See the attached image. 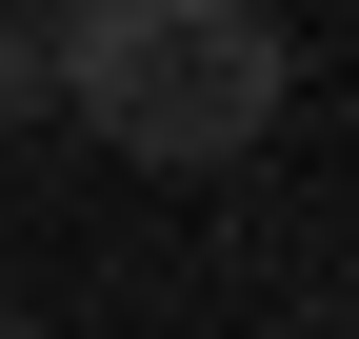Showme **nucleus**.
<instances>
[{"label": "nucleus", "mask_w": 359, "mask_h": 339, "mask_svg": "<svg viewBox=\"0 0 359 339\" xmlns=\"http://www.w3.org/2000/svg\"><path fill=\"white\" fill-rule=\"evenodd\" d=\"M40 60H60V120H80V140L160 160V180L259 160V140H280V80H299L259 0H60Z\"/></svg>", "instance_id": "f257e3e1"}, {"label": "nucleus", "mask_w": 359, "mask_h": 339, "mask_svg": "<svg viewBox=\"0 0 359 339\" xmlns=\"http://www.w3.org/2000/svg\"><path fill=\"white\" fill-rule=\"evenodd\" d=\"M0 120H60V60H40V20L0 0Z\"/></svg>", "instance_id": "f03ea898"}, {"label": "nucleus", "mask_w": 359, "mask_h": 339, "mask_svg": "<svg viewBox=\"0 0 359 339\" xmlns=\"http://www.w3.org/2000/svg\"><path fill=\"white\" fill-rule=\"evenodd\" d=\"M20 20H60V0H20Z\"/></svg>", "instance_id": "7ed1b4c3"}, {"label": "nucleus", "mask_w": 359, "mask_h": 339, "mask_svg": "<svg viewBox=\"0 0 359 339\" xmlns=\"http://www.w3.org/2000/svg\"><path fill=\"white\" fill-rule=\"evenodd\" d=\"M0 339H40V319H0Z\"/></svg>", "instance_id": "20e7f679"}, {"label": "nucleus", "mask_w": 359, "mask_h": 339, "mask_svg": "<svg viewBox=\"0 0 359 339\" xmlns=\"http://www.w3.org/2000/svg\"><path fill=\"white\" fill-rule=\"evenodd\" d=\"M339 339H359V319H339Z\"/></svg>", "instance_id": "39448f33"}]
</instances>
